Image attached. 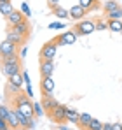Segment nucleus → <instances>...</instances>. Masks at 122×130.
Wrapping results in <instances>:
<instances>
[{
	"label": "nucleus",
	"mask_w": 122,
	"mask_h": 130,
	"mask_svg": "<svg viewBox=\"0 0 122 130\" xmlns=\"http://www.w3.org/2000/svg\"><path fill=\"white\" fill-rule=\"evenodd\" d=\"M66 109H68L66 106H63V104H59V102H58L54 107H52L51 111H49V112H47V116H49V118H51L54 123H58V125H63V123L66 121Z\"/></svg>",
	"instance_id": "f257e3e1"
},
{
	"label": "nucleus",
	"mask_w": 122,
	"mask_h": 130,
	"mask_svg": "<svg viewBox=\"0 0 122 130\" xmlns=\"http://www.w3.org/2000/svg\"><path fill=\"white\" fill-rule=\"evenodd\" d=\"M73 32H75L79 37H80V35H89V34L96 32V23L91 21V20H80V21L75 23Z\"/></svg>",
	"instance_id": "f03ea898"
},
{
	"label": "nucleus",
	"mask_w": 122,
	"mask_h": 130,
	"mask_svg": "<svg viewBox=\"0 0 122 130\" xmlns=\"http://www.w3.org/2000/svg\"><path fill=\"white\" fill-rule=\"evenodd\" d=\"M56 53H58V44H56L54 39H52V41H49V42H45L44 46H42L40 60H54Z\"/></svg>",
	"instance_id": "7ed1b4c3"
},
{
	"label": "nucleus",
	"mask_w": 122,
	"mask_h": 130,
	"mask_svg": "<svg viewBox=\"0 0 122 130\" xmlns=\"http://www.w3.org/2000/svg\"><path fill=\"white\" fill-rule=\"evenodd\" d=\"M77 39H79V35L73 30H65V32H61L54 41H56L58 46H68V44H75Z\"/></svg>",
	"instance_id": "20e7f679"
},
{
	"label": "nucleus",
	"mask_w": 122,
	"mask_h": 130,
	"mask_svg": "<svg viewBox=\"0 0 122 130\" xmlns=\"http://www.w3.org/2000/svg\"><path fill=\"white\" fill-rule=\"evenodd\" d=\"M5 39H7V41H11L12 44H16V46H24V42H26V39H24L23 35H19V34H18V32L12 28V26H9Z\"/></svg>",
	"instance_id": "39448f33"
},
{
	"label": "nucleus",
	"mask_w": 122,
	"mask_h": 130,
	"mask_svg": "<svg viewBox=\"0 0 122 130\" xmlns=\"http://www.w3.org/2000/svg\"><path fill=\"white\" fill-rule=\"evenodd\" d=\"M18 47L19 46H16V44H12L11 41H4V42H0V56H5V55H12V53H19L18 51Z\"/></svg>",
	"instance_id": "423d86ee"
},
{
	"label": "nucleus",
	"mask_w": 122,
	"mask_h": 130,
	"mask_svg": "<svg viewBox=\"0 0 122 130\" xmlns=\"http://www.w3.org/2000/svg\"><path fill=\"white\" fill-rule=\"evenodd\" d=\"M5 20H7V25L9 26H16L18 23H21L23 20H26V18H24V14L21 12L19 9H14L9 16H5Z\"/></svg>",
	"instance_id": "0eeeda50"
},
{
	"label": "nucleus",
	"mask_w": 122,
	"mask_h": 130,
	"mask_svg": "<svg viewBox=\"0 0 122 130\" xmlns=\"http://www.w3.org/2000/svg\"><path fill=\"white\" fill-rule=\"evenodd\" d=\"M40 91H42V95H52V91H54L52 76L51 77H42L40 79Z\"/></svg>",
	"instance_id": "6e6552de"
},
{
	"label": "nucleus",
	"mask_w": 122,
	"mask_h": 130,
	"mask_svg": "<svg viewBox=\"0 0 122 130\" xmlns=\"http://www.w3.org/2000/svg\"><path fill=\"white\" fill-rule=\"evenodd\" d=\"M54 72V62L52 60H40V76L42 77H51Z\"/></svg>",
	"instance_id": "1a4fd4ad"
},
{
	"label": "nucleus",
	"mask_w": 122,
	"mask_h": 130,
	"mask_svg": "<svg viewBox=\"0 0 122 130\" xmlns=\"http://www.w3.org/2000/svg\"><path fill=\"white\" fill-rule=\"evenodd\" d=\"M0 67H2V74L5 77H11L12 74L21 72V62L19 63H0Z\"/></svg>",
	"instance_id": "9d476101"
},
{
	"label": "nucleus",
	"mask_w": 122,
	"mask_h": 130,
	"mask_svg": "<svg viewBox=\"0 0 122 130\" xmlns=\"http://www.w3.org/2000/svg\"><path fill=\"white\" fill-rule=\"evenodd\" d=\"M12 28H14L19 35H23V37L28 41V37H30V28H32V26H30V21H28V18H26V20H23L21 23H18V25H16V26H12Z\"/></svg>",
	"instance_id": "9b49d317"
},
{
	"label": "nucleus",
	"mask_w": 122,
	"mask_h": 130,
	"mask_svg": "<svg viewBox=\"0 0 122 130\" xmlns=\"http://www.w3.org/2000/svg\"><path fill=\"white\" fill-rule=\"evenodd\" d=\"M68 14H70V18H72L73 21L77 23V21H80V20H84V16H85L87 12H85V11L82 9L80 5L77 4V5H73L72 9H68Z\"/></svg>",
	"instance_id": "f8f14e48"
},
{
	"label": "nucleus",
	"mask_w": 122,
	"mask_h": 130,
	"mask_svg": "<svg viewBox=\"0 0 122 130\" xmlns=\"http://www.w3.org/2000/svg\"><path fill=\"white\" fill-rule=\"evenodd\" d=\"M40 104H42V107H44V111H45V112H49L51 109H52L54 106H56V104H58V100H56L52 95H42Z\"/></svg>",
	"instance_id": "ddd939ff"
},
{
	"label": "nucleus",
	"mask_w": 122,
	"mask_h": 130,
	"mask_svg": "<svg viewBox=\"0 0 122 130\" xmlns=\"http://www.w3.org/2000/svg\"><path fill=\"white\" fill-rule=\"evenodd\" d=\"M91 120H93V116H91L89 112H80L77 127H80V130H87V127H89V123H91Z\"/></svg>",
	"instance_id": "4468645a"
},
{
	"label": "nucleus",
	"mask_w": 122,
	"mask_h": 130,
	"mask_svg": "<svg viewBox=\"0 0 122 130\" xmlns=\"http://www.w3.org/2000/svg\"><path fill=\"white\" fill-rule=\"evenodd\" d=\"M7 125L11 127V130L19 128V121H18V114H16V109L12 107L9 112V118H7Z\"/></svg>",
	"instance_id": "2eb2a0df"
},
{
	"label": "nucleus",
	"mask_w": 122,
	"mask_h": 130,
	"mask_svg": "<svg viewBox=\"0 0 122 130\" xmlns=\"http://www.w3.org/2000/svg\"><path fill=\"white\" fill-rule=\"evenodd\" d=\"M79 116H80V112L79 111H75V109H66V121L68 123H73V125H77L79 123Z\"/></svg>",
	"instance_id": "dca6fc26"
},
{
	"label": "nucleus",
	"mask_w": 122,
	"mask_h": 130,
	"mask_svg": "<svg viewBox=\"0 0 122 130\" xmlns=\"http://www.w3.org/2000/svg\"><path fill=\"white\" fill-rule=\"evenodd\" d=\"M19 53H12V55H5V56H0V63H19Z\"/></svg>",
	"instance_id": "f3484780"
},
{
	"label": "nucleus",
	"mask_w": 122,
	"mask_h": 130,
	"mask_svg": "<svg viewBox=\"0 0 122 130\" xmlns=\"http://www.w3.org/2000/svg\"><path fill=\"white\" fill-rule=\"evenodd\" d=\"M51 12H52V14H54V16H56V18H58L59 21H63V20H66V18H70L68 11H66V9H63L61 5H56V7H54V9H52Z\"/></svg>",
	"instance_id": "a211bd4d"
},
{
	"label": "nucleus",
	"mask_w": 122,
	"mask_h": 130,
	"mask_svg": "<svg viewBox=\"0 0 122 130\" xmlns=\"http://www.w3.org/2000/svg\"><path fill=\"white\" fill-rule=\"evenodd\" d=\"M9 79V83H12L14 86L18 88H23V85H24V79H23V72H16V74H12L11 77H7Z\"/></svg>",
	"instance_id": "6ab92c4d"
},
{
	"label": "nucleus",
	"mask_w": 122,
	"mask_h": 130,
	"mask_svg": "<svg viewBox=\"0 0 122 130\" xmlns=\"http://www.w3.org/2000/svg\"><path fill=\"white\" fill-rule=\"evenodd\" d=\"M105 14H106L108 20H122V5L112 9V11H108V12H105Z\"/></svg>",
	"instance_id": "aec40b11"
},
{
	"label": "nucleus",
	"mask_w": 122,
	"mask_h": 130,
	"mask_svg": "<svg viewBox=\"0 0 122 130\" xmlns=\"http://www.w3.org/2000/svg\"><path fill=\"white\" fill-rule=\"evenodd\" d=\"M108 30L122 34V20H108Z\"/></svg>",
	"instance_id": "412c9836"
},
{
	"label": "nucleus",
	"mask_w": 122,
	"mask_h": 130,
	"mask_svg": "<svg viewBox=\"0 0 122 130\" xmlns=\"http://www.w3.org/2000/svg\"><path fill=\"white\" fill-rule=\"evenodd\" d=\"M79 5H80L85 12H87V11H94V9H98V7H100V5H98V4H94L93 0H79Z\"/></svg>",
	"instance_id": "4be33fe9"
},
{
	"label": "nucleus",
	"mask_w": 122,
	"mask_h": 130,
	"mask_svg": "<svg viewBox=\"0 0 122 130\" xmlns=\"http://www.w3.org/2000/svg\"><path fill=\"white\" fill-rule=\"evenodd\" d=\"M12 11H14V7H12V4H11V2H0V14L9 16Z\"/></svg>",
	"instance_id": "5701e85b"
},
{
	"label": "nucleus",
	"mask_w": 122,
	"mask_h": 130,
	"mask_svg": "<svg viewBox=\"0 0 122 130\" xmlns=\"http://www.w3.org/2000/svg\"><path fill=\"white\" fill-rule=\"evenodd\" d=\"M45 114V111H44V107H42L40 102H33V116L35 118H42Z\"/></svg>",
	"instance_id": "b1692460"
},
{
	"label": "nucleus",
	"mask_w": 122,
	"mask_h": 130,
	"mask_svg": "<svg viewBox=\"0 0 122 130\" xmlns=\"http://www.w3.org/2000/svg\"><path fill=\"white\" fill-rule=\"evenodd\" d=\"M120 4L117 2V0H106L105 4H103V11L105 12H108V11H112V9H115V7H119Z\"/></svg>",
	"instance_id": "393cba45"
},
{
	"label": "nucleus",
	"mask_w": 122,
	"mask_h": 130,
	"mask_svg": "<svg viewBox=\"0 0 122 130\" xmlns=\"http://www.w3.org/2000/svg\"><path fill=\"white\" fill-rule=\"evenodd\" d=\"M87 130H103V123L100 121V120L93 118L91 123H89V127H87Z\"/></svg>",
	"instance_id": "a878e982"
},
{
	"label": "nucleus",
	"mask_w": 122,
	"mask_h": 130,
	"mask_svg": "<svg viewBox=\"0 0 122 130\" xmlns=\"http://www.w3.org/2000/svg\"><path fill=\"white\" fill-rule=\"evenodd\" d=\"M5 91H7V93H11L12 97H16V95H18V93L21 91V88L14 86L12 83H7V85H5Z\"/></svg>",
	"instance_id": "bb28decb"
},
{
	"label": "nucleus",
	"mask_w": 122,
	"mask_h": 130,
	"mask_svg": "<svg viewBox=\"0 0 122 130\" xmlns=\"http://www.w3.org/2000/svg\"><path fill=\"white\" fill-rule=\"evenodd\" d=\"M9 112H11V109L7 107V106H4V104H0V118H2V120H5V121H7Z\"/></svg>",
	"instance_id": "cd10ccee"
},
{
	"label": "nucleus",
	"mask_w": 122,
	"mask_h": 130,
	"mask_svg": "<svg viewBox=\"0 0 122 130\" xmlns=\"http://www.w3.org/2000/svg\"><path fill=\"white\" fill-rule=\"evenodd\" d=\"M61 28H66V25L63 21H54V23H49V30H61Z\"/></svg>",
	"instance_id": "c85d7f7f"
},
{
	"label": "nucleus",
	"mask_w": 122,
	"mask_h": 130,
	"mask_svg": "<svg viewBox=\"0 0 122 130\" xmlns=\"http://www.w3.org/2000/svg\"><path fill=\"white\" fill-rule=\"evenodd\" d=\"M19 11L23 12V14H24V18H30V16H32V11H30V7H28V4H24V2L21 4Z\"/></svg>",
	"instance_id": "c756f323"
},
{
	"label": "nucleus",
	"mask_w": 122,
	"mask_h": 130,
	"mask_svg": "<svg viewBox=\"0 0 122 130\" xmlns=\"http://www.w3.org/2000/svg\"><path fill=\"white\" fill-rule=\"evenodd\" d=\"M96 30H100V32H103V30H108V23H105L103 20H96Z\"/></svg>",
	"instance_id": "7c9ffc66"
},
{
	"label": "nucleus",
	"mask_w": 122,
	"mask_h": 130,
	"mask_svg": "<svg viewBox=\"0 0 122 130\" xmlns=\"http://www.w3.org/2000/svg\"><path fill=\"white\" fill-rule=\"evenodd\" d=\"M56 5H59V0H47V7H49L51 11H52Z\"/></svg>",
	"instance_id": "2f4dec72"
},
{
	"label": "nucleus",
	"mask_w": 122,
	"mask_h": 130,
	"mask_svg": "<svg viewBox=\"0 0 122 130\" xmlns=\"http://www.w3.org/2000/svg\"><path fill=\"white\" fill-rule=\"evenodd\" d=\"M26 53H28V47H26V46H23V47H21V51H19V58H21V60H24V58H26Z\"/></svg>",
	"instance_id": "473e14b6"
},
{
	"label": "nucleus",
	"mask_w": 122,
	"mask_h": 130,
	"mask_svg": "<svg viewBox=\"0 0 122 130\" xmlns=\"http://www.w3.org/2000/svg\"><path fill=\"white\" fill-rule=\"evenodd\" d=\"M0 130H11V127L7 125V121L2 120V118H0Z\"/></svg>",
	"instance_id": "72a5a7b5"
},
{
	"label": "nucleus",
	"mask_w": 122,
	"mask_h": 130,
	"mask_svg": "<svg viewBox=\"0 0 122 130\" xmlns=\"http://www.w3.org/2000/svg\"><path fill=\"white\" fill-rule=\"evenodd\" d=\"M23 79H24V85H30V76L26 70H23Z\"/></svg>",
	"instance_id": "f704fd0d"
},
{
	"label": "nucleus",
	"mask_w": 122,
	"mask_h": 130,
	"mask_svg": "<svg viewBox=\"0 0 122 130\" xmlns=\"http://www.w3.org/2000/svg\"><path fill=\"white\" fill-rule=\"evenodd\" d=\"M24 86H26V95L32 99V97H33V90H32V86H30V85H24Z\"/></svg>",
	"instance_id": "c9c22d12"
},
{
	"label": "nucleus",
	"mask_w": 122,
	"mask_h": 130,
	"mask_svg": "<svg viewBox=\"0 0 122 130\" xmlns=\"http://www.w3.org/2000/svg\"><path fill=\"white\" fill-rule=\"evenodd\" d=\"M112 130H122V123H112Z\"/></svg>",
	"instance_id": "e433bc0d"
},
{
	"label": "nucleus",
	"mask_w": 122,
	"mask_h": 130,
	"mask_svg": "<svg viewBox=\"0 0 122 130\" xmlns=\"http://www.w3.org/2000/svg\"><path fill=\"white\" fill-rule=\"evenodd\" d=\"M103 130H112V123H103Z\"/></svg>",
	"instance_id": "4c0bfd02"
},
{
	"label": "nucleus",
	"mask_w": 122,
	"mask_h": 130,
	"mask_svg": "<svg viewBox=\"0 0 122 130\" xmlns=\"http://www.w3.org/2000/svg\"><path fill=\"white\" fill-rule=\"evenodd\" d=\"M59 128H61V130H70V128H66V127H65V125H61Z\"/></svg>",
	"instance_id": "58836bf2"
},
{
	"label": "nucleus",
	"mask_w": 122,
	"mask_h": 130,
	"mask_svg": "<svg viewBox=\"0 0 122 130\" xmlns=\"http://www.w3.org/2000/svg\"><path fill=\"white\" fill-rule=\"evenodd\" d=\"M0 2H11V0H0Z\"/></svg>",
	"instance_id": "ea45409f"
},
{
	"label": "nucleus",
	"mask_w": 122,
	"mask_h": 130,
	"mask_svg": "<svg viewBox=\"0 0 122 130\" xmlns=\"http://www.w3.org/2000/svg\"><path fill=\"white\" fill-rule=\"evenodd\" d=\"M93 2H94V4H98V0H93Z\"/></svg>",
	"instance_id": "a19ab883"
},
{
	"label": "nucleus",
	"mask_w": 122,
	"mask_h": 130,
	"mask_svg": "<svg viewBox=\"0 0 122 130\" xmlns=\"http://www.w3.org/2000/svg\"><path fill=\"white\" fill-rule=\"evenodd\" d=\"M16 130H23V128H16Z\"/></svg>",
	"instance_id": "79ce46f5"
}]
</instances>
